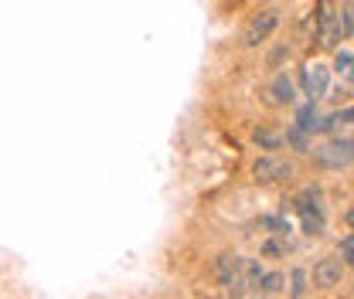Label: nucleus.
Instances as JSON below:
<instances>
[{
    "label": "nucleus",
    "instance_id": "1",
    "mask_svg": "<svg viewBox=\"0 0 354 299\" xmlns=\"http://www.w3.org/2000/svg\"><path fill=\"white\" fill-rule=\"evenodd\" d=\"M313 35L320 48H337L341 38V3L337 0H317L313 7Z\"/></svg>",
    "mask_w": 354,
    "mask_h": 299
},
{
    "label": "nucleus",
    "instance_id": "2",
    "mask_svg": "<svg viewBox=\"0 0 354 299\" xmlns=\"http://www.w3.org/2000/svg\"><path fill=\"white\" fill-rule=\"evenodd\" d=\"M293 173H297L293 160L276 157V153H266V157H259V160L252 164V180H256V184H283V180H290Z\"/></svg>",
    "mask_w": 354,
    "mask_h": 299
},
{
    "label": "nucleus",
    "instance_id": "3",
    "mask_svg": "<svg viewBox=\"0 0 354 299\" xmlns=\"http://www.w3.org/2000/svg\"><path fill=\"white\" fill-rule=\"evenodd\" d=\"M313 160H317L324 171H341V167H348V164H354V139H330V143L317 146Z\"/></svg>",
    "mask_w": 354,
    "mask_h": 299
},
{
    "label": "nucleus",
    "instance_id": "4",
    "mask_svg": "<svg viewBox=\"0 0 354 299\" xmlns=\"http://www.w3.org/2000/svg\"><path fill=\"white\" fill-rule=\"evenodd\" d=\"M276 28H279V10H263V14H256V17L249 21V28H245V35H242V44H245V48H256V44H263Z\"/></svg>",
    "mask_w": 354,
    "mask_h": 299
},
{
    "label": "nucleus",
    "instance_id": "5",
    "mask_svg": "<svg viewBox=\"0 0 354 299\" xmlns=\"http://www.w3.org/2000/svg\"><path fill=\"white\" fill-rule=\"evenodd\" d=\"M300 82H304V95H307L310 102H317V99H324L327 88H330V68L313 61V65H307V68L300 72Z\"/></svg>",
    "mask_w": 354,
    "mask_h": 299
},
{
    "label": "nucleus",
    "instance_id": "6",
    "mask_svg": "<svg viewBox=\"0 0 354 299\" xmlns=\"http://www.w3.org/2000/svg\"><path fill=\"white\" fill-rule=\"evenodd\" d=\"M341 272H344V262L341 258H320L313 265V286L317 289H330L341 282Z\"/></svg>",
    "mask_w": 354,
    "mask_h": 299
},
{
    "label": "nucleus",
    "instance_id": "7",
    "mask_svg": "<svg viewBox=\"0 0 354 299\" xmlns=\"http://www.w3.org/2000/svg\"><path fill=\"white\" fill-rule=\"evenodd\" d=\"M242 272H245V258L239 255H221L218 258V282L228 289H242Z\"/></svg>",
    "mask_w": 354,
    "mask_h": 299
},
{
    "label": "nucleus",
    "instance_id": "8",
    "mask_svg": "<svg viewBox=\"0 0 354 299\" xmlns=\"http://www.w3.org/2000/svg\"><path fill=\"white\" fill-rule=\"evenodd\" d=\"M293 99H297L293 79H290L286 72H279V75L272 79V86L266 88V102H269V106H290Z\"/></svg>",
    "mask_w": 354,
    "mask_h": 299
},
{
    "label": "nucleus",
    "instance_id": "9",
    "mask_svg": "<svg viewBox=\"0 0 354 299\" xmlns=\"http://www.w3.org/2000/svg\"><path fill=\"white\" fill-rule=\"evenodd\" d=\"M293 204H297V211L304 214V228H307V235H320V231H324V214H320V204L313 201V194L297 197Z\"/></svg>",
    "mask_w": 354,
    "mask_h": 299
},
{
    "label": "nucleus",
    "instance_id": "10",
    "mask_svg": "<svg viewBox=\"0 0 354 299\" xmlns=\"http://www.w3.org/2000/svg\"><path fill=\"white\" fill-rule=\"evenodd\" d=\"M334 72H337L344 82H354V51H337V58H334Z\"/></svg>",
    "mask_w": 354,
    "mask_h": 299
},
{
    "label": "nucleus",
    "instance_id": "11",
    "mask_svg": "<svg viewBox=\"0 0 354 299\" xmlns=\"http://www.w3.org/2000/svg\"><path fill=\"white\" fill-rule=\"evenodd\" d=\"M283 282H286L283 272H269V276H263V282H259V293H263V296H276V293L283 289Z\"/></svg>",
    "mask_w": 354,
    "mask_h": 299
},
{
    "label": "nucleus",
    "instance_id": "12",
    "mask_svg": "<svg viewBox=\"0 0 354 299\" xmlns=\"http://www.w3.org/2000/svg\"><path fill=\"white\" fill-rule=\"evenodd\" d=\"M351 35H354V3L344 0V3H341V38L348 41Z\"/></svg>",
    "mask_w": 354,
    "mask_h": 299
},
{
    "label": "nucleus",
    "instance_id": "13",
    "mask_svg": "<svg viewBox=\"0 0 354 299\" xmlns=\"http://www.w3.org/2000/svg\"><path fill=\"white\" fill-rule=\"evenodd\" d=\"M256 143H259V146H266V150H279V146H283V136H279V133L256 129Z\"/></svg>",
    "mask_w": 354,
    "mask_h": 299
},
{
    "label": "nucleus",
    "instance_id": "14",
    "mask_svg": "<svg viewBox=\"0 0 354 299\" xmlns=\"http://www.w3.org/2000/svg\"><path fill=\"white\" fill-rule=\"evenodd\" d=\"M300 129H304V133L317 129V109H313V102H310L307 109H300Z\"/></svg>",
    "mask_w": 354,
    "mask_h": 299
},
{
    "label": "nucleus",
    "instance_id": "15",
    "mask_svg": "<svg viewBox=\"0 0 354 299\" xmlns=\"http://www.w3.org/2000/svg\"><path fill=\"white\" fill-rule=\"evenodd\" d=\"M304 286H307V276L297 269V272H293V296L297 299H300V293H304Z\"/></svg>",
    "mask_w": 354,
    "mask_h": 299
},
{
    "label": "nucleus",
    "instance_id": "16",
    "mask_svg": "<svg viewBox=\"0 0 354 299\" xmlns=\"http://www.w3.org/2000/svg\"><path fill=\"white\" fill-rule=\"evenodd\" d=\"M341 249H344V258H348V262L354 265V235H351V238H344V242H341Z\"/></svg>",
    "mask_w": 354,
    "mask_h": 299
},
{
    "label": "nucleus",
    "instance_id": "17",
    "mask_svg": "<svg viewBox=\"0 0 354 299\" xmlns=\"http://www.w3.org/2000/svg\"><path fill=\"white\" fill-rule=\"evenodd\" d=\"M279 252H283L279 242H269V245H266V255H279Z\"/></svg>",
    "mask_w": 354,
    "mask_h": 299
},
{
    "label": "nucleus",
    "instance_id": "18",
    "mask_svg": "<svg viewBox=\"0 0 354 299\" xmlns=\"http://www.w3.org/2000/svg\"><path fill=\"white\" fill-rule=\"evenodd\" d=\"M348 224H351V228H354V208H351V211H348Z\"/></svg>",
    "mask_w": 354,
    "mask_h": 299
},
{
    "label": "nucleus",
    "instance_id": "19",
    "mask_svg": "<svg viewBox=\"0 0 354 299\" xmlns=\"http://www.w3.org/2000/svg\"><path fill=\"white\" fill-rule=\"evenodd\" d=\"M348 3H354V0H348Z\"/></svg>",
    "mask_w": 354,
    "mask_h": 299
}]
</instances>
